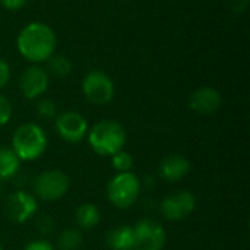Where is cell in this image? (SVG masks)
<instances>
[{"label":"cell","mask_w":250,"mask_h":250,"mask_svg":"<svg viewBox=\"0 0 250 250\" xmlns=\"http://www.w3.org/2000/svg\"><path fill=\"white\" fill-rule=\"evenodd\" d=\"M56 45V34L53 28L44 22H31L25 25L16 38L19 53L34 64L42 63L54 54Z\"/></svg>","instance_id":"cell-1"},{"label":"cell","mask_w":250,"mask_h":250,"mask_svg":"<svg viewBox=\"0 0 250 250\" xmlns=\"http://www.w3.org/2000/svg\"><path fill=\"white\" fill-rule=\"evenodd\" d=\"M88 142L98 155H113L123 149L126 144V130L116 120H101L88 132Z\"/></svg>","instance_id":"cell-2"},{"label":"cell","mask_w":250,"mask_h":250,"mask_svg":"<svg viewBox=\"0 0 250 250\" xmlns=\"http://www.w3.org/2000/svg\"><path fill=\"white\" fill-rule=\"evenodd\" d=\"M47 148V135L35 123L19 126L12 136V149L21 161H35Z\"/></svg>","instance_id":"cell-3"},{"label":"cell","mask_w":250,"mask_h":250,"mask_svg":"<svg viewBox=\"0 0 250 250\" xmlns=\"http://www.w3.org/2000/svg\"><path fill=\"white\" fill-rule=\"evenodd\" d=\"M141 193V180L132 171L119 173L116 174L108 186H107V196L108 201L120 209L130 208Z\"/></svg>","instance_id":"cell-4"},{"label":"cell","mask_w":250,"mask_h":250,"mask_svg":"<svg viewBox=\"0 0 250 250\" xmlns=\"http://www.w3.org/2000/svg\"><path fill=\"white\" fill-rule=\"evenodd\" d=\"M82 92L85 98L97 105L108 104L116 92L113 79L103 70H91L82 81Z\"/></svg>","instance_id":"cell-5"},{"label":"cell","mask_w":250,"mask_h":250,"mask_svg":"<svg viewBox=\"0 0 250 250\" xmlns=\"http://www.w3.org/2000/svg\"><path fill=\"white\" fill-rule=\"evenodd\" d=\"M69 177L60 170H48L41 173L34 182L35 195L42 201H57L69 190Z\"/></svg>","instance_id":"cell-6"},{"label":"cell","mask_w":250,"mask_h":250,"mask_svg":"<svg viewBox=\"0 0 250 250\" xmlns=\"http://www.w3.org/2000/svg\"><path fill=\"white\" fill-rule=\"evenodd\" d=\"M136 249L163 250L167 242V233L164 227L154 220H141L133 227Z\"/></svg>","instance_id":"cell-7"},{"label":"cell","mask_w":250,"mask_h":250,"mask_svg":"<svg viewBox=\"0 0 250 250\" xmlns=\"http://www.w3.org/2000/svg\"><path fill=\"white\" fill-rule=\"evenodd\" d=\"M37 211H38V202L35 196H32L25 190L13 192L4 204L6 217L16 224H22L28 221L31 217L37 214Z\"/></svg>","instance_id":"cell-8"},{"label":"cell","mask_w":250,"mask_h":250,"mask_svg":"<svg viewBox=\"0 0 250 250\" xmlns=\"http://www.w3.org/2000/svg\"><path fill=\"white\" fill-rule=\"evenodd\" d=\"M56 130L66 142L76 144L86 136L88 122L78 111H64L56 117Z\"/></svg>","instance_id":"cell-9"},{"label":"cell","mask_w":250,"mask_h":250,"mask_svg":"<svg viewBox=\"0 0 250 250\" xmlns=\"http://www.w3.org/2000/svg\"><path fill=\"white\" fill-rule=\"evenodd\" d=\"M195 207H196L195 196L188 190H182L167 196L161 202L160 209L164 218L170 221H180L188 218L195 211Z\"/></svg>","instance_id":"cell-10"},{"label":"cell","mask_w":250,"mask_h":250,"mask_svg":"<svg viewBox=\"0 0 250 250\" xmlns=\"http://www.w3.org/2000/svg\"><path fill=\"white\" fill-rule=\"evenodd\" d=\"M48 82H50V76L47 70L40 64H32L26 67L21 75V81H19L21 92L28 100H37L47 91Z\"/></svg>","instance_id":"cell-11"},{"label":"cell","mask_w":250,"mask_h":250,"mask_svg":"<svg viewBox=\"0 0 250 250\" xmlns=\"http://www.w3.org/2000/svg\"><path fill=\"white\" fill-rule=\"evenodd\" d=\"M221 101H223L221 94L215 88L201 86L190 95L189 105L195 113L207 116L215 113L220 108Z\"/></svg>","instance_id":"cell-12"},{"label":"cell","mask_w":250,"mask_h":250,"mask_svg":"<svg viewBox=\"0 0 250 250\" xmlns=\"http://www.w3.org/2000/svg\"><path fill=\"white\" fill-rule=\"evenodd\" d=\"M190 170V163L185 155L173 154L166 157L160 164V174L167 182L182 180Z\"/></svg>","instance_id":"cell-13"},{"label":"cell","mask_w":250,"mask_h":250,"mask_svg":"<svg viewBox=\"0 0 250 250\" xmlns=\"http://www.w3.org/2000/svg\"><path fill=\"white\" fill-rule=\"evenodd\" d=\"M107 245L111 250L136 249L135 231L130 226H119L108 233Z\"/></svg>","instance_id":"cell-14"},{"label":"cell","mask_w":250,"mask_h":250,"mask_svg":"<svg viewBox=\"0 0 250 250\" xmlns=\"http://www.w3.org/2000/svg\"><path fill=\"white\" fill-rule=\"evenodd\" d=\"M21 166V160L12 148L0 146V179L7 180L13 177Z\"/></svg>","instance_id":"cell-15"},{"label":"cell","mask_w":250,"mask_h":250,"mask_svg":"<svg viewBox=\"0 0 250 250\" xmlns=\"http://www.w3.org/2000/svg\"><path fill=\"white\" fill-rule=\"evenodd\" d=\"M75 218H76V223L79 227L91 230L100 223L101 214H100L98 207H95L94 204H83L78 208Z\"/></svg>","instance_id":"cell-16"},{"label":"cell","mask_w":250,"mask_h":250,"mask_svg":"<svg viewBox=\"0 0 250 250\" xmlns=\"http://www.w3.org/2000/svg\"><path fill=\"white\" fill-rule=\"evenodd\" d=\"M47 73L50 75H54L57 78H66L70 75L72 69H73V64H72V60L67 57V56H63V54H51L47 60Z\"/></svg>","instance_id":"cell-17"},{"label":"cell","mask_w":250,"mask_h":250,"mask_svg":"<svg viewBox=\"0 0 250 250\" xmlns=\"http://www.w3.org/2000/svg\"><path fill=\"white\" fill-rule=\"evenodd\" d=\"M82 243V234L76 229H67L60 233L57 245L60 250H76Z\"/></svg>","instance_id":"cell-18"},{"label":"cell","mask_w":250,"mask_h":250,"mask_svg":"<svg viewBox=\"0 0 250 250\" xmlns=\"http://www.w3.org/2000/svg\"><path fill=\"white\" fill-rule=\"evenodd\" d=\"M111 163L113 167L119 171V173H127L130 171V168L133 167V157L127 152V151H117L116 154L111 155Z\"/></svg>","instance_id":"cell-19"},{"label":"cell","mask_w":250,"mask_h":250,"mask_svg":"<svg viewBox=\"0 0 250 250\" xmlns=\"http://www.w3.org/2000/svg\"><path fill=\"white\" fill-rule=\"evenodd\" d=\"M35 111L42 119H53L57 114V108H56L54 101H51L48 98H40L35 104Z\"/></svg>","instance_id":"cell-20"},{"label":"cell","mask_w":250,"mask_h":250,"mask_svg":"<svg viewBox=\"0 0 250 250\" xmlns=\"http://www.w3.org/2000/svg\"><path fill=\"white\" fill-rule=\"evenodd\" d=\"M12 117V104L10 101L0 94V126L6 125Z\"/></svg>","instance_id":"cell-21"},{"label":"cell","mask_w":250,"mask_h":250,"mask_svg":"<svg viewBox=\"0 0 250 250\" xmlns=\"http://www.w3.org/2000/svg\"><path fill=\"white\" fill-rule=\"evenodd\" d=\"M37 226H38V230H40L42 234H50V233H53V230H54V221H53L47 214H42V215L38 218Z\"/></svg>","instance_id":"cell-22"},{"label":"cell","mask_w":250,"mask_h":250,"mask_svg":"<svg viewBox=\"0 0 250 250\" xmlns=\"http://www.w3.org/2000/svg\"><path fill=\"white\" fill-rule=\"evenodd\" d=\"M10 79V66L6 60L0 59V88L6 86Z\"/></svg>","instance_id":"cell-23"},{"label":"cell","mask_w":250,"mask_h":250,"mask_svg":"<svg viewBox=\"0 0 250 250\" xmlns=\"http://www.w3.org/2000/svg\"><path fill=\"white\" fill-rule=\"evenodd\" d=\"M26 1H28V0H0V4H1L6 10L15 12V10L22 9V7L26 4Z\"/></svg>","instance_id":"cell-24"},{"label":"cell","mask_w":250,"mask_h":250,"mask_svg":"<svg viewBox=\"0 0 250 250\" xmlns=\"http://www.w3.org/2000/svg\"><path fill=\"white\" fill-rule=\"evenodd\" d=\"M23 250H56L53 248L51 243L45 242V240H34L31 242Z\"/></svg>","instance_id":"cell-25"},{"label":"cell","mask_w":250,"mask_h":250,"mask_svg":"<svg viewBox=\"0 0 250 250\" xmlns=\"http://www.w3.org/2000/svg\"><path fill=\"white\" fill-rule=\"evenodd\" d=\"M234 4H231V9L236 12V13H240L246 9L248 6V0H233Z\"/></svg>","instance_id":"cell-26"},{"label":"cell","mask_w":250,"mask_h":250,"mask_svg":"<svg viewBox=\"0 0 250 250\" xmlns=\"http://www.w3.org/2000/svg\"><path fill=\"white\" fill-rule=\"evenodd\" d=\"M3 192H4V180L0 179V196L3 195Z\"/></svg>","instance_id":"cell-27"},{"label":"cell","mask_w":250,"mask_h":250,"mask_svg":"<svg viewBox=\"0 0 250 250\" xmlns=\"http://www.w3.org/2000/svg\"><path fill=\"white\" fill-rule=\"evenodd\" d=\"M0 250H1V245H0Z\"/></svg>","instance_id":"cell-28"},{"label":"cell","mask_w":250,"mask_h":250,"mask_svg":"<svg viewBox=\"0 0 250 250\" xmlns=\"http://www.w3.org/2000/svg\"><path fill=\"white\" fill-rule=\"evenodd\" d=\"M132 250H139V249H132Z\"/></svg>","instance_id":"cell-29"}]
</instances>
